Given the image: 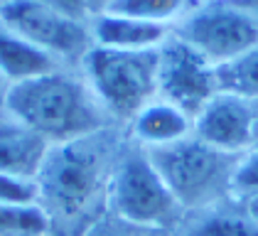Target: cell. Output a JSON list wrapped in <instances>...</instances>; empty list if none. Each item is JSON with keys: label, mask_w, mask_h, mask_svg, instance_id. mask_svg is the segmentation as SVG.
Here are the masks:
<instances>
[{"label": "cell", "mask_w": 258, "mask_h": 236, "mask_svg": "<svg viewBox=\"0 0 258 236\" xmlns=\"http://www.w3.org/2000/svg\"><path fill=\"white\" fill-rule=\"evenodd\" d=\"M145 153L182 209H204L229 192L231 172L236 167V160H231L234 155L202 143L197 136Z\"/></svg>", "instance_id": "4"}, {"label": "cell", "mask_w": 258, "mask_h": 236, "mask_svg": "<svg viewBox=\"0 0 258 236\" xmlns=\"http://www.w3.org/2000/svg\"><path fill=\"white\" fill-rule=\"evenodd\" d=\"M5 94H8V84L0 79V111L5 108Z\"/></svg>", "instance_id": "24"}, {"label": "cell", "mask_w": 258, "mask_h": 236, "mask_svg": "<svg viewBox=\"0 0 258 236\" xmlns=\"http://www.w3.org/2000/svg\"><path fill=\"white\" fill-rule=\"evenodd\" d=\"M49 143L30 131L8 108L0 111V172L37 180Z\"/></svg>", "instance_id": "10"}, {"label": "cell", "mask_w": 258, "mask_h": 236, "mask_svg": "<svg viewBox=\"0 0 258 236\" xmlns=\"http://www.w3.org/2000/svg\"><path fill=\"white\" fill-rule=\"evenodd\" d=\"M229 195H236L238 199H246V202L258 197V150H248L241 160H236Z\"/></svg>", "instance_id": "19"}, {"label": "cell", "mask_w": 258, "mask_h": 236, "mask_svg": "<svg viewBox=\"0 0 258 236\" xmlns=\"http://www.w3.org/2000/svg\"><path fill=\"white\" fill-rule=\"evenodd\" d=\"M172 32L219 67L258 44V20L236 0H209L187 13Z\"/></svg>", "instance_id": "7"}, {"label": "cell", "mask_w": 258, "mask_h": 236, "mask_svg": "<svg viewBox=\"0 0 258 236\" xmlns=\"http://www.w3.org/2000/svg\"><path fill=\"white\" fill-rule=\"evenodd\" d=\"M111 0H89V8H91V18L96 15V13H101L106 5H108Z\"/></svg>", "instance_id": "22"}, {"label": "cell", "mask_w": 258, "mask_h": 236, "mask_svg": "<svg viewBox=\"0 0 258 236\" xmlns=\"http://www.w3.org/2000/svg\"><path fill=\"white\" fill-rule=\"evenodd\" d=\"M217 89L219 94L246 98L251 103L258 101V44L241 52L217 67Z\"/></svg>", "instance_id": "14"}, {"label": "cell", "mask_w": 258, "mask_h": 236, "mask_svg": "<svg viewBox=\"0 0 258 236\" xmlns=\"http://www.w3.org/2000/svg\"><path fill=\"white\" fill-rule=\"evenodd\" d=\"M0 204H8V207L40 204L37 180H27V177L0 172Z\"/></svg>", "instance_id": "18"}, {"label": "cell", "mask_w": 258, "mask_h": 236, "mask_svg": "<svg viewBox=\"0 0 258 236\" xmlns=\"http://www.w3.org/2000/svg\"><path fill=\"white\" fill-rule=\"evenodd\" d=\"M5 108L49 145L103 133L111 116L86 84L79 67H59L8 86Z\"/></svg>", "instance_id": "1"}, {"label": "cell", "mask_w": 258, "mask_h": 236, "mask_svg": "<svg viewBox=\"0 0 258 236\" xmlns=\"http://www.w3.org/2000/svg\"><path fill=\"white\" fill-rule=\"evenodd\" d=\"M42 5H49L54 10H59L64 15H72V18L79 20H91V8H89V0H37Z\"/></svg>", "instance_id": "20"}, {"label": "cell", "mask_w": 258, "mask_h": 236, "mask_svg": "<svg viewBox=\"0 0 258 236\" xmlns=\"http://www.w3.org/2000/svg\"><path fill=\"white\" fill-rule=\"evenodd\" d=\"M0 22L57 59L61 67H79L81 59L94 47L91 20L64 15L37 0H18L3 5Z\"/></svg>", "instance_id": "6"}, {"label": "cell", "mask_w": 258, "mask_h": 236, "mask_svg": "<svg viewBox=\"0 0 258 236\" xmlns=\"http://www.w3.org/2000/svg\"><path fill=\"white\" fill-rule=\"evenodd\" d=\"M103 133L49 148L37 175L40 207L49 226H81L101 199H108L113 167L106 160Z\"/></svg>", "instance_id": "2"}, {"label": "cell", "mask_w": 258, "mask_h": 236, "mask_svg": "<svg viewBox=\"0 0 258 236\" xmlns=\"http://www.w3.org/2000/svg\"><path fill=\"white\" fill-rule=\"evenodd\" d=\"M253 123H256V106L251 101L231 94H217L195 116L192 136H197L202 143L221 153L236 155L241 150H251Z\"/></svg>", "instance_id": "9"}, {"label": "cell", "mask_w": 258, "mask_h": 236, "mask_svg": "<svg viewBox=\"0 0 258 236\" xmlns=\"http://www.w3.org/2000/svg\"><path fill=\"white\" fill-rule=\"evenodd\" d=\"M251 150H258V108H256V123H253V143H251Z\"/></svg>", "instance_id": "25"}, {"label": "cell", "mask_w": 258, "mask_h": 236, "mask_svg": "<svg viewBox=\"0 0 258 236\" xmlns=\"http://www.w3.org/2000/svg\"><path fill=\"white\" fill-rule=\"evenodd\" d=\"M236 3L238 5H243V8H246V10L258 20V0H236Z\"/></svg>", "instance_id": "21"}, {"label": "cell", "mask_w": 258, "mask_h": 236, "mask_svg": "<svg viewBox=\"0 0 258 236\" xmlns=\"http://www.w3.org/2000/svg\"><path fill=\"white\" fill-rule=\"evenodd\" d=\"M246 212L258 221V197H253V199H248V202H246Z\"/></svg>", "instance_id": "23"}, {"label": "cell", "mask_w": 258, "mask_h": 236, "mask_svg": "<svg viewBox=\"0 0 258 236\" xmlns=\"http://www.w3.org/2000/svg\"><path fill=\"white\" fill-rule=\"evenodd\" d=\"M108 204L123 221L155 229L172 224L182 212L143 148L120 155L113 165L108 182Z\"/></svg>", "instance_id": "5"}, {"label": "cell", "mask_w": 258, "mask_h": 236, "mask_svg": "<svg viewBox=\"0 0 258 236\" xmlns=\"http://www.w3.org/2000/svg\"><path fill=\"white\" fill-rule=\"evenodd\" d=\"M217 94V67L172 32L158 49V98L195 121Z\"/></svg>", "instance_id": "8"}, {"label": "cell", "mask_w": 258, "mask_h": 236, "mask_svg": "<svg viewBox=\"0 0 258 236\" xmlns=\"http://www.w3.org/2000/svg\"><path fill=\"white\" fill-rule=\"evenodd\" d=\"M10 3H18V0H3V5H10Z\"/></svg>", "instance_id": "26"}, {"label": "cell", "mask_w": 258, "mask_h": 236, "mask_svg": "<svg viewBox=\"0 0 258 236\" xmlns=\"http://www.w3.org/2000/svg\"><path fill=\"white\" fill-rule=\"evenodd\" d=\"M59 67L61 64L57 59H52L40 47L22 39L0 22V79L8 86L49 74Z\"/></svg>", "instance_id": "13"}, {"label": "cell", "mask_w": 258, "mask_h": 236, "mask_svg": "<svg viewBox=\"0 0 258 236\" xmlns=\"http://www.w3.org/2000/svg\"><path fill=\"white\" fill-rule=\"evenodd\" d=\"M172 35V27L143 22V20L123 18L113 13H96L91 18V37L94 47L120 49V52H150Z\"/></svg>", "instance_id": "11"}, {"label": "cell", "mask_w": 258, "mask_h": 236, "mask_svg": "<svg viewBox=\"0 0 258 236\" xmlns=\"http://www.w3.org/2000/svg\"><path fill=\"white\" fill-rule=\"evenodd\" d=\"M131 133L143 150L162 148L192 136V118L179 111L177 106L155 98L145 108H140L131 121Z\"/></svg>", "instance_id": "12"}, {"label": "cell", "mask_w": 258, "mask_h": 236, "mask_svg": "<svg viewBox=\"0 0 258 236\" xmlns=\"http://www.w3.org/2000/svg\"><path fill=\"white\" fill-rule=\"evenodd\" d=\"M101 13H113L170 27L177 18L187 15V0H111Z\"/></svg>", "instance_id": "15"}, {"label": "cell", "mask_w": 258, "mask_h": 236, "mask_svg": "<svg viewBox=\"0 0 258 236\" xmlns=\"http://www.w3.org/2000/svg\"><path fill=\"white\" fill-rule=\"evenodd\" d=\"M49 219L40 204L8 207L0 204V236H44L49 231Z\"/></svg>", "instance_id": "17"}, {"label": "cell", "mask_w": 258, "mask_h": 236, "mask_svg": "<svg viewBox=\"0 0 258 236\" xmlns=\"http://www.w3.org/2000/svg\"><path fill=\"white\" fill-rule=\"evenodd\" d=\"M79 72L111 121H133L140 108L158 98V49L120 52L91 47Z\"/></svg>", "instance_id": "3"}, {"label": "cell", "mask_w": 258, "mask_h": 236, "mask_svg": "<svg viewBox=\"0 0 258 236\" xmlns=\"http://www.w3.org/2000/svg\"><path fill=\"white\" fill-rule=\"evenodd\" d=\"M0 13H3V0H0Z\"/></svg>", "instance_id": "27"}, {"label": "cell", "mask_w": 258, "mask_h": 236, "mask_svg": "<svg viewBox=\"0 0 258 236\" xmlns=\"http://www.w3.org/2000/svg\"><path fill=\"white\" fill-rule=\"evenodd\" d=\"M189 236H258V221L248 212H209L189 226Z\"/></svg>", "instance_id": "16"}]
</instances>
